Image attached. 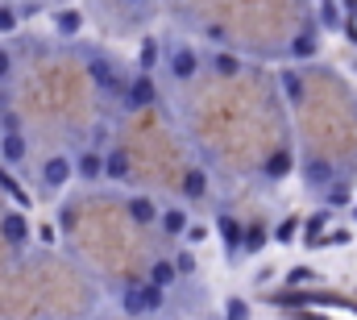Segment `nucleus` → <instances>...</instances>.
I'll list each match as a JSON object with an SVG mask.
<instances>
[{
	"label": "nucleus",
	"instance_id": "nucleus-1",
	"mask_svg": "<svg viewBox=\"0 0 357 320\" xmlns=\"http://www.w3.org/2000/svg\"><path fill=\"white\" fill-rule=\"evenodd\" d=\"M162 67H167V75L171 83H195V75L204 71V54L195 50V46H187V42H175V46H167V54H162Z\"/></svg>",
	"mask_w": 357,
	"mask_h": 320
},
{
	"label": "nucleus",
	"instance_id": "nucleus-2",
	"mask_svg": "<svg viewBox=\"0 0 357 320\" xmlns=\"http://www.w3.org/2000/svg\"><path fill=\"white\" fill-rule=\"evenodd\" d=\"M162 300H167L162 287H154V283H137V287H125L121 308H125V317H146V312H158Z\"/></svg>",
	"mask_w": 357,
	"mask_h": 320
},
{
	"label": "nucleus",
	"instance_id": "nucleus-3",
	"mask_svg": "<svg viewBox=\"0 0 357 320\" xmlns=\"http://www.w3.org/2000/svg\"><path fill=\"white\" fill-rule=\"evenodd\" d=\"M121 100H125V108H129V112H142V108H150V104L158 100V87H154V80L142 71V75H133V80L125 83Z\"/></svg>",
	"mask_w": 357,
	"mask_h": 320
},
{
	"label": "nucleus",
	"instance_id": "nucleus-4",
	"mask_svg": "<svg viewBox=\"0 0 357 320\" xmlns=\"http://www.w3.org/2000/svg\"><path fill=\"white\" fill-rule=\"evenodd\" d=\"M216 238H220V245H225V258H237V254H241V241H245V225H241V217L220 212V217H216Z\"/></svg>",
	"mask_w": 357,
	"mask_h": 320
},
{
	"label": "nucleus",
	"instance_id": "nucleus-5",
	"mask_svg": "<svg viewBox=\"0 0 357 320\" xmlns=\"http://www.w3.org/2000/svg\"><path fill=\"white\" fill-rule=\"evenodd\" d=\"M208 191H212L208 170H204V166H187L183 179H178V196H183L187 204H199V200H208Z\"/></svg>",
	"mask_w": 357,
	"mask_h": 320
},
{
	"label": "nucleus",
	"instance_id": "nucleus-6",
	"mask_svg": "<svg viewBox=\"0 0 357 320\" xmlns=\"http://www.w3.org/2000/svg\"><path fill=\"white\" fill-rule=\"evenodd\" d=\"M204 67H212V75H220V80H237V75L245 71V59H241L237 50H225V46H216V50L204 59Z\"/></svg>",
	"mask_w": 357,
	"mask_h": 320
},
{
	"label": "nucleus",
	"instance_id": "nucleus-7",
	"mask_svg": "<svg viewBox=\"0 0 357 320\" xmlns=\"http://www.w3.org/2000/svg\"><path fill=\"white\" fill-rule=\"evenodd\" d=\"M278 87H282L287 104H295V108L307 100V80H303V71H299V67H287V71H278Z\"/></svg>",
	"mask_w": 357,
	"mask_h": 320
},
{
	"label": "nucleus",
	"instance_id": "nucleus-8",
	"mask_svg": "<svg viewBox=\"0 0 357 320\" xmlns=\"http://www.w3.org/2000/svg\"><path fill=\"white\" fill-rule=\"evenodd\" d=\"M88 71H91V80L100 83L104 92H125V75H121V71H116L108 59H91Z\"/></svg>",
	"mask_w": 357,
	"mask_h": 320
},
{
	"label": "nucleus",
	"instance_id": "nucleus-9",
	"mask_svg": "<svg viewBox=\"0 0 357 320\" xmlns=\"http://www.w3.org/2000/svg\"><path fill=\"white\" fill-rule=\"evenodd\" d=\"M316 25H320V29H341V25H345L341 0H320V4H316Z\"/></svg>",
	"mask_w": 357,
	"mask_h": 320
},
{
	"label": "nucleus",
	"instance_id": "nucleus-10",
	"mask_svg": "<svg viewBox=\"0 0 357 320\" xmlns=\"http://www.w3.org/2000/svg\"><path fill=\"white\" fill-rule=\"evenodd\" d=\"M178 279H183V275L175 270V258H158V262L150 266V283H154V287H162V291H171Z\"/></svg>",
	"mask_w": 357,
	"mask_h": 320
},
{
	"label": "nucleus",
	"instance_id": "nucleus-11",
	"mask_svg": "<svg viewBox=\"0 0 357 320\" xmlns=\"http://www.w3.org/2000/svg\"><path fill=\"white\" fill-rule=\"evenodd\" d=\"M328 221H333V208L312 212L307 225H303V241H307V245H324V229H328Z\"/></svg>",
	"mask_w": 357,
	"mask_h": 320
},
{
	"label": "nucleus",
	"instance_id": "nucleus-12",
	"mask_svg": "<svg viewBox=\"0 0 357 320\" xmlns=\"http://www.w3.org/2000/svg\"><path fill=\"white\" fill-rule=\"evenodd\" d=\"M349 204H354V187H349L345 179H333V183L324 187V208L337 212V208H349Z\"/></svg>",
	"mask_w": 357,
	"mask_h": 320
},
{
	"label": "nucleus",
	"instance_id": "nucleus-13",
	"mask_svg": "<svg viewBox=\"0 0 357 320\" xmlns=\"http://www.w3.org/2000/svg\"><path fill=\"white\" fill-rule=\"evenodd\" d=\"M125 208H129V217H133L137 225H154V221H158V208H154L150 196H129Z\"/></svg>",
	"mask_w": 357,
	"mask_h": 320
},
{
	"label": "nucleus",
	"instance_id": "nucleus-14",
	"mask_svg": "<svg viewBox=\"0 0 357 320\" xmlns=\"http://www.w3.org/2000/svg\"><path fill=\"white\" fill-rule=\"evenodd\" d=\"M104 175H108V179H116V183H125V179L133 175L129 154H125V150H108V154H104Z\"/></svg>",
	"mask_w": 357,
	"mask_h": 320
},
{
	"label": "nucleus",
	"instance_id": "nucleus-15",
	"mask_svg": "<svg viewBox=\"0 0 357 320\" xmlns=\"http://www.w3.org/2000/svg\"><path fill=\"white\" fill-rule=\"evenodd\" d=\"M287 54H291L295 63H303V59H316V54H320V42H316V34H312V29H303V34H299V38L287 46Z\"/></svg>",
	"mask_w": 357,
	"mask_h": 320
},
{
	"label": "nucleus",
	"instance_id": "nucleus-16",
	"mask_svg": "<svg viewBox=\"0 0 357 320\" xmlns=\"http://www.w3.org/2000/svg\"><path fill=\"white\" fill-rule=\"evenodd\" d=\"M158 225H162V233H167V238H183L191 221H187V212H183V208H162V212H158Z\"/></svg>",
	"mask_w": 357,
	"mask_h": 320
},
{
	"label": "nucleus",
	"instance_id": "nucleus-17",
	"mask_svg": "<svg viewBox=\"0 0 357 320\" xmlns=\"http://www.w3.org/2000/svg\"><path fill=\"white\" fill-rule=\"evenodd\" d=\"M266 179H287V170H295V154L291 150H274L266 162H262Z\"/></svg>",
	"mask_w": 357,
	"mask_h": 320
},
{
	"label": "nucleus",
	"instance_id": "nucleus-18",
	"mask_svg": "<svg viewBox=\"0 0 357 320\" xmlns=\"http://www.w3.org/2000/svg\"><path fill=\"white\" fill-rule=\"evenodd\" d=\"M71 170H75V166H71L67 159H50L46 166H42V179H46V187H63V183L71 179Z\"/></svg>",
	"mask_w": 357,
	"mask_h": 320
},
{
	"label": "nucleus",
	"instance_id": "nucleus-19",
	"mask_svg": "<svg viewBox=\"0 0 357 320\" xmlns=\"http://www.w3.org/2000/svg\"><path fill=\"white\" fill-rule=\"evenodd\" d=\"M303 183H307V187H328V183H333V166L324 159H312L307 170H303Z\"/></svg>",
	"mask_w": 357,
	"mask_h": 320
},
{
	"label": "nucleus",
	"instance_id": "nucleus-20",
	"mask_svg": "<svg viewBox=\"0 0 357 320\" xmlns=\"http://www.w3.org/2000/svg\"><path fill=\"white\" fill-rule=\"evenodd\" d=\"M75 170H79V179H100L104 175V154L100 150H84L79 162H75Z\"/></svg>",
	"mask_w": 357,
	"mask_h": 320
},
{
	"label": "nucleus",
	"instance_id": "nucleus-21",
	"mask_svg": "<svg viewBox=\"0 0 357 320\" xmlns=\"http://www.w3.org/2000/svg\"><path fill=\"white\" fill-rule=\"evenodd\" d=\"M0 233H4V241H25L29 238V225H25V217H17V212H8L4 221H0Z\"/></svg>",
	"mask_w": 357,
	"mask_h": 320
},
{
	"label": "nucleus",
	"instance_id": "nucleus-22",
	"mask_svg": "<svg viewBox=\"0 0 357 320\" xmlns=\"http://www.w3.org/2000/svg\"><path fill=\"white\" fill-rule=\"evenodd\" d=\"M270 241L266 225H245V241H241V254H262V245Z\"/></svg>",
	"mask_w": 357,
	"mask_h": 320
},
{
	"label": "nucleus",
	"instance_id": "nucleus-23",
	"mask_svg": "<svg viewBox=\"0 0 357 320\" xmlns=\"http://www.w3.org/2000/svg\"><path fill=\"white\" fill-rule=\"evenodd\" d=\"M299 233H303V221H299V217H282V221L274 225V233H270V238H274V241H282V245H287V241H295Z\"/></svg>",
	"mask_w": 357,
	"mask_h": 320
},
{
	"label": "nucleus",
	"instance_id": "nucleus-24",
	"mask_svg": "<svg viewBox=\"0 0 357 320\" xmlns=\"http://www.w3.org/2000/svg\"><path fill=\"white\" fill-rule=\"evenodd\" d=\"M79 25H84V17H79L75 8H67V13H59V17H54V29H59L63 38H75V34H79Z\"/></svg>",
	"mask_w": 357,
	"mask_h": 320
},
{
	"label": "nucleus",
	"instance_id": "nucleus-25",
	"mask_svg": "<svg viewBox=\"0 0 357 320\" xmlns=\"http://www.w3.org/2000/svg\"><path fill=\"white\" fill-rule=\"evenodd\" d=\"M158 59H162V46H158V38H146V42H142V71H150Z\"/></svg>",
	"mask_w": 357,
	"mask_h": 320
},
{
	"label": "nucleus",
	"instance_id": "nucleus-26",
	"mask_svg": "<svg viewBox=\"0 0 357 320\" xmlns=\"http://www.w3.org/2000/svg\"><path fill=\"white\" fill-rule=\"evenodd\" d=\"M0 150H4V159H8V162H21V159H25V142H21L17 133H8V138L0 142Z\"/></svg>",
	"mask_w": 357,
	"mask_h": 320
},
{
	"label": "nucleus",
	"instance_id": "nucleus-27",
	"mask_svg": "<svg viewBox=\"0 0 357 320\" xmlns=\"http://www.w3.org/2000/svg\"><path fill=\"white\" fill-rule=\"evenodd\" d=\"M225 320H250V304H245L241 296H233V300L225 304Z\"/></svg>",
	"mask_w": 357,
	"mask_h": 320
},
{
	"label": "nucleus",
	"instance_id": "nucleus-28",
	"mask_svg": "<svg viewBox=\"0 0 357 320\" xmlns=\"http://www.w3.org/2000/svg\"><path fill=\"white\" fill-rule=\"evenodd\" d=\"M175 270H178V275H195V270H199V262H195V254H191V249H178V254H175Z\"/></svg>",
	"mask_w": 357,
	"mask_h": 320
},
{
	"label": "nucleus",
	"instance_id": "nucleus-29",
	"mask_svg": "<svg viewBox=\"0 0 357 320\" xmlns=\"http://www.w3.org/2000/svg\"><path fill=\"white\" fill-rule=\"evenodd\" d=\"M312 279H316L312 266H295V270H287V283H291V287H303V283H312Z\"/></svg>",
	"mask_w": 357,
	"mask_h": 320
},
{
	"label": "nucleus",
	"instance_id": "nucleus-30",
	"mask_svg": "<svg viewBox=\"0 0 357 320\" xmlns=\"http://www.w3.org/2000/svg\"><path fill=\"white\" fill-rule=\"evenodd\" d=\"M0 187H4V191H8V196L17 200V204H25V191H21V187L13 183V175H4V170H0Z\"/></svg>",
	"mask_w": 357,
	"mask_h": 320
},
{
	"label": "nucleus",
	"instance_id": "nucleus-31",
	"mask_svg": "<svg viewBox=\"0 0 357 320\" xmlns=\"http://www.w3.org/2000/svg\"><path fill=\"white\" fill-rule=\"evenodd\" d=\"M183 241H191V245L208 241V225H187V233H183Z\"/></svg>",
	"mask_w": 357,
	"mask_h": 320
},
{
	"label": "nucleus",
	"instance_id": "nucleus-32",
	"mask_svg": "<svg viewBox=\"0 0 357 320\" xmlns=\"http://www.w3.org/2000/svg\"><path fill=\"white\" fill-rule=\"evenodd\" d=\"M17 25V17H13V8H0V34H8Z\"/></svg>",
	"mask_w": 357,
	"mask_h": 320
},
{
	"label": "nucleus",
	"instance_id": "nucleus-33",
	"mask_svg": "<svg viewBox=\"0 0 357 320\" xmlns=\"http://www.w3.org/2000/svg\"><path fill=\"white\" fill-rule=\"evenodd\" d=\"M341 29L349 34V42H354V46H357V21H354V17H345V25H341Z\"/></svg>",
	"mask_w": 357,
	"mask_h": 320
},
{
	"label": "nucleus",
	"instance_id": "nucleus-34",
	"mask_svg": "<svg viewBox=\"0 0 357 320\" xmlns=\"http://www.w3.org/2000/svg\"><path fill=\"white\" fill-rule=\"evenodd\" d=\"M328 241H333V245H345V241H349V229H333V238Z\"/></svg>",
	"mask_w": 357,
	"mask_h": 320
},
{
	"label": "nucleus",
	"instance_id": "nucleus-35",
	"mask_svg": "<svg viewBox=\"0 0 357 320\" xmlns=\"http://www.w3.org/2000/svg\"><path fill=\"white\" fill-rule=\"evenodd\" d=\"M341 4H345V17H354L357 21V0H341Z\"/></svg>",
	"mask_w": 357,
	"mask_h": 320
},
{
	"label": "nucleus",
	"instance_id": "nucleus-36",
	"mask_svg": "<svg viewBox=\"0 0 357 320\" xmlns=\"http://www.w3.org/2000/svg\"><path fill=\"white\" fill-rule=\"evenodd\" d=\"M4 75H8V54L0 50V80H4Z\"/></svg>",
	"mask_w": 357,
	"mask_h": 320
},
{
	"label": "nucleus",
	"instance_id": "nucleus-37",
	"mask_svg": "<svg viewBox=\"0 0 357 320\" xmlns=\"http://www.w3.org/2000/svg\"><path fill=\"white\" fill-rule=\"evenodd\" d=\"M125 4H146V0H125Z\"/></svg>",
	"mask_w": 357,
	"mask_h": 320
},
{
	"label": "nucleus",
	"instance_id": "nucleus-38",
	"mask_svg": "<svg viewBox=\"0 0 357 320\" xmlns=\"http://www.w3.org/2000/svg\"><path fill=\"white\" fill-rule=\"evenodd\" d=\"M354 221H357V200H354Z\"/></svg>",
	"mask_w": 357,
	"mask_h": 320
},
{
	"label": "nucleus",
	"instance_id": "nucleus-39",
	"mask_svg": "<svg viewBox=\"0 0 357 320\" xmlns=\"http://www.w3.org/2000/svg\"><path fill=\"white\" fill-rule=\"evenodd\" d=\"M354 117H357V104H354Z\"/></svg>",
	"mask_w": 357,
	"mask_h": 320
}]
</instances>
